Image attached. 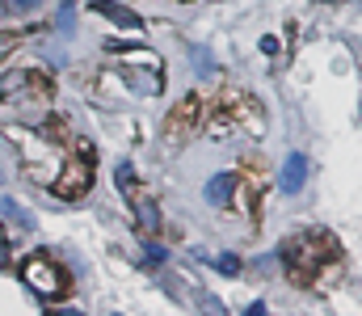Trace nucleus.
Returning <instances> with one entry per match:
<instances>
[{
	"label": "nucleus",
	"mask_w": 362,
	"mask_h": 316,
	"mask_svg": "<svg viewBox=\"0 0 362 316\" xmlns=\"http://www.w3.org/2000/svg\"><path fill=\"white\" fill-rule=\"evenodd\" d=\"M21 279H25L30 291L42 295V300H59V295L68 291V274H64V270L55 266V257H47V253L25 257V262H21Z\"/></svg>",
	"instance_id": "39448f33"
},
{
	"label": "nucleus",
	"mask_w": 362,
	"mask_h": 316,
	"mask_svg": "<svg viewBox=\"0 0 362 316\" xmlns=\"http://www.w3.org/2000/svg\"><path fill=\"white\" fill-rule=\"evenodd\" d=\"M93 8H97V13H105L110 21H118V25H127V30H139V17H135L131 8H122V4H114V0H97Z\"/></svg>",
	"instance_id": "1a4fd4ad"
},
{
	"label": "nucleus",
	"mask_w": 362,
	"mask_h": 316,
	"mask_svg": "<svg viewBox=\"0 0 362 316\" xmlns=\"http://www.w3.org/2000/svg\"><path fill=\"white\" fill-rule=\"evenodd\" d=\"M8 4H13V8H17V13H30V8H38V4H42V0H8Z\"/></svg>",
	"instance_id": "f8f14e48"
},
{
	"label": "nucleus",
	"mask_w": 362,
	"mask_h": 316,
	"mask_svg": "<svg viewBox=\"0 0 362 316\" xmlns=\"http://www.w3.org/2000/svg\"><path fill=\"white\" fill-rule=\"evenodd\" d=\"M240 194H245V182L236 177V173H219V177H211V186H206V203L211 207H240Z\"/></svg>",
	"instance_id": "423d86ee"
},
{
	"label": "nucleus",
	"mask_w": 362,
	"mask_h": 316,
	"mask_svg": "<svg viewBox=\"0 0 362 316\" xmlns=\"http://www.w3.org/2000/svg\"><path fill=\"white\" fill-rule=\"evenodd\" d=\"M0 249H4V232H0Z\"/></svg>",
	"instance_id": "4468645a"
},
{
	"label": "nucleus",
	"mask_w": 362,
	"mask_h": 316,
	"mask_svg": "<svg viewBox=\"0 0 362 316\" xmlns=\"http://www.w3.org/2000/svg\"><path fill=\"white\" fill-rule=\"evenodd\" d=\"M194 114H198V102H194V98H185V102H181L177 110H173V118H169V127H165V135H169V139H181V131H185V122L194 127Z\"/></svg>",
	"instance_id": "6e6552de"
},
{
	"label": "nucleus",
	"mask_w": 362,
	"mask_h": 316,
	"mask_svg": "<svg viewBox=\"0 0 362 316\" xmlns=\"http://www.w3.org/2000/svg\"><path fill=\"white\" fill-rule=\"evenodd\" d=\"M262 51L266 55H278V38H262Z\"/></svg>",
	"instance_id": "ddd939ff"
},
{
	"label": "nucleus",
	"mask_w": 362,
	"mask_h": 316,
	"mask_svg": "<svg viewBox=\"0 0 362 316\" xmlns=\"http://www.w3.org/2000/svg\"><path fill=\"white\" fill-rule=\"evenodd\" d=\"M219 270H223V274H236V270H240V262H236V257H219Z\"/></svg>",
	"instance_id": "9b49d317"
},
{
	"label": "nucleus",
	"mask_w": 362,
	"mask_h": 316,
	"mask_svg": "<svg viewBox=\"0 0 362 316\" xmlns=\"http://www.w3.org/2000/svg\"><path fill=\"white\" fill-rule=\"evenodd\" d=\"M55 105V81L42 68H17L0 85V122L8 127H47Z\"/></svg>",
	"instance_id": "f257e3e1"
},
{
	"label": "nucleus",
	"mask_w": 362,
	"mask_h": 316,
	"mask_svg": "<svg viewBox=\"0 0 362 316\" xmlns=\"http://www.w3.org/2000/svg\"><path fill=\"white\" fill-rule=\"evenodd\" d=\"M72 13H76L72 4H64V8H59V25H64V30H72Z\"/></svg>",
	"instance_id": "9d476101"
},
{
	"label": "nucleus",
	"mask_w": 362,
	"mask_h": 316,
	"mask_svg": "<svg viewBox=\"0 0 362 316\" xmlns=\"http://www.w3.org/2000/svg\"><path fill=\"white\" fill-rule=\"evenodd\" d=\"M278 257H282V270H286L291 283L312 287V283L325 279V270H337V266H341V245H337L333 232L303 228V232H295V236L282 240Z\"/></svg>",
	"instance_id": "f03ea898"
},
{
	"label": "nucleus",
	"mask_w": 362,
	"mask_h": 316,
	"mask_svg": "<svg viewBox=\"0 0 362 316\" xmlns=\"http://www.w3.org/2000/svg\"><path fill=\"white\" fill-rule=\"evenodd\" d=\"M303 182H308V156L303 152H291L286 156V165H282V190H303Z\"/></svg>",
	"instance_id": "0eeeda50"
},
{
	"label": "nucleus",
	"mask_w": 362,
	"mask_h": 316,
	"mask_svg": "<svg viewBox=\"0 0 362 316\" xmlns=\"http://www.w3.org/2000/svg\"><path fill=\"white\" fill-rule=\"evenodd\" d=\"M34 131H38V127H21V131H17V135H21V144H25V173H30L38 186H51V182H55V173L64 169V152H59V144L38 139Z\"/></svg>",
	"instance_id": "7ed1b4c3"
},
{
	"label": "nucleus",
	"mask_w": 362,
	"mask_h": 316,
	"mask_svg": "<svg viewBox=\"0 0 362 316\" xmlns=\"http://www.w3.org/2000/svg\"><path fill=\"white\" fill-rule=\"evenodd\" d=\"M51 190H55V199H64V203H81V199L89 194L93 190V152L89 148H81L72 160H64V169L55 173Z\"/></svg>",
	"instance_id": "20e7f679"
}]
</instances>
